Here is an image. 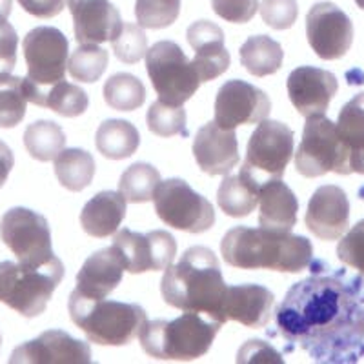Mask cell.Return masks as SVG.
<instances>
[{"label": "cell", "mask_w": 364, "mask_h": 364, "mask_svg": "<svg viewBox=\"0 0 364 364\" xmlns=\"http://www.w3.org/2000/svg\"><path fill=\"white\" fill-rule=\"evenodd\" d=\"M295 282L275 311L286 352L302 350L314 363L355 364L364 359V277L324 261Z\"/></svg>", "instance_id": "6da1fadb"}, {"label": "cell", "mask_w": 364, "mask_h": 364, "mask_svg": "<svg viewBox=\"0 0 364 364\" xmlns=\"http://www.w3.org/2000/svg\"><path fill=\"white\" fill-rule=\"evenodd\" d=\"M220 253L233 268L281 273H301L314 261V246L306 237L266 228H232L220 242Z\"/></svg>", "instance_id": "7a4b0ae2"}, {"label": "cell", "mask_w": 364, "mask_h": 364, "mask_svg": "<svg viewBox=\"0 0 364 364\" xmlns=\"http://www.w3.org/2000/svg\"><path fill=\"white\" fill-rule=\"evenodd\" d=\"M219 259L210 248L193 246L181 261L164 269L161 295L166 304L182 311H195L220 321V304L226 294Z\"/></svg>", "instance_id": "3957f363"}, {"label": "cell", "mask_w": 364, "mask_h": 364, "mask_svg": "<svg viewBox=\"0 0 364 364\" xmlns=\"http://www.w3.org/2000/svg\"><path fill=\"white\" fill-rule=\"evenodd\" d=\"M223 323L204 314L184 311L173 321H146L139 339L149 357L161 360H193L206 355Z\"/></svg>", "instance_id": "277c9868"}, {"label": "cell", "mask_w": 364, "mask_h": 364, "mask_svg": "<svg viewBox=\"0 0 364 364\" xmlns=\"http://www.w3.org/2000/svg\"><path fill=\"white\" fill-rule=\"evenodd\" d=\"M70 317L90 343L99 346H126L139 337L148 321L144 308L133 302L87 299L75 290L71 294Z\"/></svg>", "instance_id": "5b68a950"}, {"label": "cell", "mask_w": 364, "mask_h": 364, "mask_svg": "<svg viewBox=\"0 0 364 364\" xmlns=\"http://www.w3.org/2000/svg\"><path fill=\"white\" fill-rule=\"evenodd\" d=\"M63 279L64 264L58 257L44 266L0 262V302L26 318L38 317Z\"/></svg>", "instance_id": "8992f818"}, {"label": "cell", "mask_w": 364, "mask_h": 364, "mask_svg": "<svg viewBox=\"0 0 364 364\" xmlns=\"http://www.w3.org/2000/svg\"><path fill=\"white\" fill-rule=\"evenodd\" d=\"M22 50L28 64V77L22 79L26 99L42 106L46 91L66 77L70 42L60 29L41 26L26 35Z\"/></svg>", "instance_id": "52a82bcc"}, {"label": "cell", "mask_w": 364, "mask_h": 364, "mask_svg": "<svg viewBox=\"0 0 364 364\" xmlns=\"http://www.w3.org/2000/svg\"><path fill=\"white\" fill-rule=\"evenodd\" d=\"M294 155V132L279 120H261L252 133L240 177L261 188L284 175Z\"/></svg>", "instance_id": "ba28073f"}, {"label": "cell", "mask_w": 364, "mask_h": 364, "mask_svg": "<svg viewBox=\"0 0 364 364\" xmlns=\"http://www.w3.org/2000/svg\"><path fill=\"white\" fill-rule=\"evenodd\" d=\"M146 70L159 100L170 106L188 102L203 84L193 63L188 60L177 42H155L146 51Z\"/></svg>", "instance_id": "9c48e42d"}, {"label": "cell", "mask_w": 364, "mask_h": 364, "mask_svg": "<svg viewBox=\"0 0 364 364\" xmlns=\"http://www.w3.org/2000/svg\"><path fill=\"white\" fill-rule=\"evenodd\" d=\"M295 168L302 177L315 178L323 175H350L348 151L339 139L336 122L324 115L308 117L302 141L295 154Z\"/></svg>", "instance_id": "30bf717a"}, {"label": "cell", "mask_w": 364, "mask_h": 364, "mask_svg": "<svg viewBox=\"0 0 364 364\" xmlns=\"http://www.w3.org/2000/svg\"><path fill=\"white\" fill-rule=\"evenodd\" d=\"M151 200L159 219L181 232L204 233L215 224V210L210 200L182 178L159 182Z\"/></svg>", "instance_id": "8fae6325"}, {"label": "cell", "mask_w": 364, "mask_h": 364, "mask_svg": "<svg viewBox=\"0 0 364 364\" xmlns=\"http://www.w3.org/2000/svg\"><path fill=\"white\" fill-rule=\"evenodd\" d=\"M0 239L24 266H44L53 261L50 224L28 208H11L0 219Z\"/></svg>", "instance_id": "7c38bea8"}, {"label": "cell", "mask_w": 364, "mask_h": 364, "mask_svg": "<svg viewBox=\"0 0 364 364\" xmlns=\"http://www.w3.org/2000/svg\"><path fill=\"white\" fill-rule=\"evenodd\" d=\"M113 248L119 253L126 272L136 275L146 272H161L171 266L177 255V240L164 230L136 233L124 228L113 239Z\"/></svg>", "instance_id": "4fadbf2b"}, {"label": "cell", "mask_w": 364, "mask_h": 364, "mask_svg": "<svg viewBox=\"0 0 364 364\" xmlns=\"http://www.w3.org/2000/svg\"><path fill=\"white\" fill-rule=\"evenodd\" d=\"M306 37L317 57L337 60L352 48L353 24L336 4L318 2L311 6L306 15Z\"/></svg>", "instance_id": "5bb4252c"}, {"label": "cell", "mask_w": 364, "mask_h": 364, "mask_svg": "<svg viewBox=\"0 0 364 364\" xmlns=\"http://www.w3.org/2000/svg\"><path fill=\"white\" fill-rule=\"evenodd\" d=\"M272 102L264 91L245 80H228L217 93L215 122L224 129L259 124L268 119Z\"/></svg>", "instance_id": "9a60e30c"}, {"label": "cell", "mask_w": 364, "mask_h": 364, "mask_svg": "<svg viewBox=\"0 0 364 364\" xmlns=\"http://www.w3.org/2000/svg\"><path fill=\"white\" fill-rule=\"evenodd\" d=\"M11 364H90V344L73 339L63 330H48L37 339L15 348Z\"/></svg>", "instance_id": "2e32d148"}, {"label": "cell", "mask_w": 364, "mask_h": 364, "mask_svg": "<svg viewBox=\"0 0 364 364\" xmlns=\"http://www.w3.org/2000/svg\"><path fill=\"white\" fill-rule=\"evenodd\" d=\"M288 97L302 117L324 115L339 90L336 75L314 66H301L288 77Z\"/></svg>", "instance_id": "e0dca14e"}, {"label": "cell", "mask_w": 364, "mask_h": 364, "mask_svg": "<svg viewBox=\"0 0 364 364\" xmlns=\"http://www.w3.org/2000/svg\"><path fill=\"white\" fill-rule=\"evenodd\" d=\"M306 228L321 240H337L350 226V203L339 186H321L308 203Z\"/></svg>", "instance_id": "ac0fdd59"}, {"label": "cell", "mask_w": 364, "mask_h": 364, "mask_svg": "<svg viewBox=\"0 0 364 364\" xmlns=\"http://www.w3.org/2000/svg\"><path fill=\"white\" fill-rule=\"evenodd\" d=\"M193 157L204 173L228 175L240 161L235 129L220 128L215 120L204 124L193 141Z\"/></svg>", "instance_id": "d6986e66"}, {"label": "cell", "mask_w": 364, "mask_h": 364, "mask_svg": "<svg viewBox=\"0 0 364 364\" xmlns=\"http://www.w3.org/2000/svg\"><path fill=\"white\" fill-rule=\"evenodd\" d=\"M275 297L261 284L228 286L220 304V321H235L246 328H264L272 318Z\"/></svg>", "instance_id": "ffe728a7"}, {"label": "cell", "mask_w": 364, "mask_h": 364, "mask_svg": "<svg viewBox=\"0 0 364 364\" xmlns=\"http://www.w3.org/2000/svg\"><path fill=\"white\" fill-rule=\"evenodd\" d=\"M79 44L112 42L122 28L120 13L109 0H68Z\"/></svg>", "instance_id": "44dd1931"}, {"label": "cell", "mask_w": 364, "mask_h": 364, "mask_svg": "<svg viewBox=\"0 0 364 364\" xmlns=\"http://www.w3.org/2000/svg\"><path fill=\"white\" fill-rule=\"evenodd\" d=\"M188 44L193 48L195 58L191 60L199 73L200 82L217 79L232 66L230 51L224 46V31L210 21H197L186 31Z\"/></svg>", "instance_id": "7402d4cb"}, {"label": "cell", "mask_w": 364, "mask_h": 364, "mask_svg": "<svg viewBox=\"0 0 364 364\" xmlns=\"http://www.w3.org/2000/svg\"><path fill=\"white\" fill-rule=\"evenodd\" d=\"M124 264L113 246L95 252L77 273V288L87 299H106L122 281Z\"/></svg>", "instance_id": "603a6c76"}, {"label": "cell", "mask_w": 364, "mask_h": 364, "mask_svg": "<svg viewBox=\"0 0 364 364\" xmlns=\"http://www.w3.org/2000/svg\"><path fill=\"white\" fill-rule=\"evenodd\" d=\"M259 210L261 228L272 232H291L297 224V197L281 178L259 188Z\"/></svg>", "instance_id": "cb8c5ba5"}, {"label": "cell", "mask_w": 364, "mask_h": 364, "mask_svg": "<svg viewBox=\"0 0 364 364\" xmlns=\"http://www.w3.org/2000/svg\"><path fill=\"white\" fill-rule=\"evenodd\" d=\"M126 199L119 191H100L80 211V226L97 239L112 237L126 217Z\"/></svg>", "instance_id": "d4e9b609"}, {"label": "cell", "mask_w": 364, "mask_h": 364, "mask_svg": "<svg viewBox=\"0 0 364 364\" xmlns=\"http://www.w3.org/2000/svg\"><path fill=\"white\" fill-rule=\"evenodd\" d=\"M336 128L348 151L350 173L364 175V91L344 104Z\"/></svg>", "instance_id": "484cf974"}, {"label": "cell", "mask_w": 364, "mask_h": 364, "mask_svg": "<svg viewBox=\"0 0 364 364\" xmlns=\"http://www.w3.org/2000/svg\"><path fill=\"white\" fill-rule=\"evenodd\" d=\"M141 144L139 129L128 120L109 119L99 126L95 135V146L99 154L112 161H122L135 154Z\"/></svg>", "instance_id": "4316f807"}, {"label": "cell", "mask_w": 364, "mask_h": 364, "mask_svg": "<svg viewBox=\"0 0 364 364\" xmlns=\"http://www.w3.org/2000/svg\"><path fill=\"white\" fill-rule=\"evenodd\" d=\"M284 60V51L277 41L268 35L250 37L240 46V64L253 77H268L277 73Z\"/></svg>", "instance_id": "83f0119b"}, {"label": "cell", "mask_w": 364, "mask_h": 364, "mask_svg": "<svg viewBox=\"0 0 364 364\" xmlns=\"http://www.w3.org/2000/svg\"><path fill=\"white\" fill-rule=\"evenodd\" d=\"M55 175L60 186L70 191H82L95 177V159L86 149L68 148L55 157Z\"/></svg>", "instance_id": "f1b7e54d"}, {"label": "cell", "mask_w": 364, "mask_h": 364, "mask_svg": "<svg viewBox=\"0 0 364 364\" xmlns=\"http://www.w3.org/2000/svg\"><path fill=\"white\" fill-rule=\"evenodd\" d=\"M259 203V188L240 175H226L217 191V204L228 217H248Z\"/></svg>", "instance_id": "f546056e"}, {"label": "cell", "mask_w": 364, "mask_h": 364, "mask_svg": "<svg viewBox=\"0 0 364 364\" xmlns=\"http://www.w3.org/2000/svg\"><path fill=\"white\" fill-rule=\"evenodd\" d=\"M64 144H66V135L63 128L51 120H37L24 132V146L35 161H53L64 149Z\"/></svg>", "instance_id": "4dcf8cb0"}, {"label": "cell", "mask_w": 364, "mask_h": 364, "mask_svg": "<svg viewBox=\"0 0 364 364\" xmlns=\"http://www.w3.org/2000/svg\"><path fill=\"white\" fill-rule=\"evenodd\" d=\"M159 182H161V173L157 168L146 162H136L129 166L120 177L119 193L124 197L126 203L144 204L154 199Z\"/></svg>", "instance_id": "1f68e13d"}, {"label": "cell", "mask_w": 364, "mask_h": 364, "mask_svg": "<svg viewBox=\"0 0 364 364\" xmlns=\"http://www.w3.org/2000/svg\"><path fill=\"white\" fill-rule=\"evenodd\" d=\"M104 100L117 112H135L144 104L146 87L135 75L115 73L104 84Z\"/></svg>", "instance_id": "d6a6232c"}, {"label": "cell", "mask_w": 364, "mask_h": 364, "mask_svg": "<svg viewBox=\"0 0 364 364\" xmlns=\"http://www.w3.org/2000/svg\"><path fill=\"white\" fill-rule=\"evenodd\" d=\"M28 99L24 80L11 73H0V128H15L26 117Z\"/></svg>", "instance_id": "836d02e7"}, {"label": "cell", "mask_w": 364, "mask_h": 364, "mask_svg": "<svg viewBox=\"0 0 364 364\" xmlns=\"http://www.w3.org/2000/svg\"><path fill=\"white\" fill-rule=\"evenodd\" d=\"M108 51L102 50L99 44H79L68 63V71L75 80L93 84L102 77L108 68Z\"/></svg>", "instance_id": "e575fe53"}, {"label": "cell", "mask_w": 364, "mask_h": 364, "mask_svg": "<svg viewBox=\"0 0 364 364\" xmlns=\"http://www.w3.org/2000/svg\"><path fill=\"white\" fill-rule=\"evenodd\" d=\"M87 104H90V99L82 87L60 80L46 91L42 108H48L57 115L71 119V117L82 115L87 109Z\"/></svg>", "instance_id": "d590c367"}, {"label": "cell", "mask_w": 364, "mask_h": 364, "mask_svg": "<svg viewBox=\"0 0 364 364\" xmlns=\"http://www.w3.org/2000/svg\"><path fill=\"white\" fill-rule=\"evenodd\" d=\"M146 122H148L149 132L157 136H188L186 112L182 109V106H170L162 100H157L149 106Z\"/></svg>", "instance_id": "8d00e7d4"}, {"label": "cell", "mask_w": 364, "mask_h": 364, "mask_svg": "<svg viewBox=\"0 0 364 364\" xmlns=\"http://www.w3.org/2000/svg\"><path fill=\"white\" fill-rule=\"evenodd\" d=\"M181 0H136L135 17L144 29L170 28L178 18Z\"/></svg>", "instance_id": "74e56055"}, {"label": "cell", "mask_w": 364, "mask_h": 364, "mask_svg": "<svg viewBox=\"0 0 364 364\" xmlns=\"http://www.w3.org/2000/svg\"><path fill=\"white\" fill-rule=\"evenodd\" d=\"M113 53L124 64H136L141 58L146 57L148 51V37L144 33V28L139 24H122L119 33L112 41Z\"/></svg>", "instance_id": "f35d334b"}, {"label": "cell", "mask_w": 364, "mask_h": 364, "mask_svg": "<svg viewBox=\"0 0 364 364\" xmlns=\"http://www.w3.org/2000/svg\"><path fill=\"white\" fill-rule=\"evenodd\" d=\"M337 257L343 264L357 269L364 277V219L343 237L337 246Z\"/></svg>", "instance_id": "ab89813d"}, {"label": "cell", "mask_w": 364, "mask_h": 364, "mask_svg": "<svg viewBox=\"0 0 364 364\" xmlns=\"http://www.w3.org/2000/svg\"><path fill=\"white\" fill-rule=\"evenodd\" d=\"M261 17L272 29H290L299 17L297 0H262Z\"/></svg>", "instance_id": "60d3db41"}, {"label": "cell", "mask_w": 364, "mask_h": 364, "mask_svg": "<svg viewBox=\"0 0 364 364\" xmlns=\"http://www.w3.org/2000/svg\"><path fill=\"white\" fill-rule=\"evenodd\" d=\"M211 8L224 21L246 24L257 15L259 0H211Z\"/></svg>", "instance_id": "b9f144b4"}, {"label": "cell", "mask_w": 364, "mask_h": 364, "mask_svg": "<svg viewBox=\"0 0 364 364\" xmlns=\"http://www.w3.org/2000/svg\"><path fill=\"white\" fill-rule=\"evenodd\" d=\"M18 35L6 17H0V73H11L17 64Z\"/></svg>", "instance_id": "7bdbcfd3"}, {"label": "cell", "mask_w": 364, "mask_h": 364, "mask_svg": "<svg viewBox=\"0 0 364 364\" xmlns=\"http://www.w3.org/2000/svg\"><path fill=\"white\" fill-rule=\"evenodd\" d=\"M237 363H273L281 364L282 357L281 353L275 352L268 343L264 341L252 339L239 350L237 355Z\"/></svg>", "instance_id": "ee69618b"}, {"label": "cell", "mask_w": 364, "mask_h": 364, "mask_svg": "<svg viewBox=\"0 0 364 364\" xmlns=\"http://www.w3.org/2000/svg\"><path fill=\"white\" fill-rule=\"evenodd\" d=\"M26 13L38 18H53L66 8V0H18Z\"/></svg>", "instance_id": "f6af8a7d"}, {"label": "cell", "mask_w": 364, "mask_h": 364, "mask_svg": "<svg viewBox=\"0 0 364 364\" xmlns=\"http://www.w3.org/2000/svg\"><path fill=\"white\" fill-rule=\"evenodd\" d=\"M13 166H15V157H13V151L9 149L8 144L0 141V188L4 186L6 181H8L9 173H11Z\"/></svg>", "instance_id": "bcb514c9"}, {"label": "cell", "mask_w": 364, "mask_h": 364, "mask_svg": "<svg viewBox=\"0 0 364 364\" xmlns=\"http://www.w3.org/2000/svg\"><path fill=\"white\" fill-rule=\"evenodd\" d=\"M13 8V0H0V17H9Z\"/></svg>", "instance_id": "7dc6e473"}, {"label": "cell", "mask_w": 364, "mask_h": 364, "mask_svg": "<svg viewBox=\"0 0 364 364\" xmlns=\"http://www.w3.org/2000/svg\"><path fill=\"white\" fill-rule=\"evenodd\" d=\"M355 4L359 6L360 9H364V0H355Z\"/></svg>", "instance_id": "c3c4849f"}, {"label": "cell", "mask_w": 364, "mask_h": 364, "mask_svg": "<svg viewBox=\"0 0 364 364\" xmlns=\"http://www.w3.org/2000/svg\"><path fill=\"white\" fill-rule=\"evenodd\" d=\"M0 343H2V337H0Z\"/></svg>", "instance_id": "681fc988"}]
</instances>
